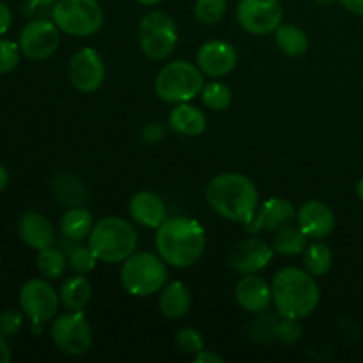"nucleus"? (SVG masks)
<instances>
[{
    "label": "nucleus",
    "mask_w": 363,
    "mask_h": 363,
    "mask_svg": "<svg viewBox=\"0 0 363 363\" xmlns=\"http://www.w3.org/2000/svg\"><path fill=\"white\" fill-rule=\"evenodd\" d=\"M130 216L133 222L138 225L145 227V229H158L163 222L167 220V206L160 195L155 191L142 190L137 191L133 197L130 199Z\"/></svg>",
    "instance_id": "nucleus-19"
},
{
    "label": "nucleus",
    "mask_w": 363,
    "mask_h": 363,
    "mask_svg": "<svg viewBox=\"0 0 363 363\" xmlns=\"http://www.w3.org/2000/svg\"><path fill=\"white\" fill-rule=\"evenodd\" d=\"M92 227H94V216L89 209L77 206V208H69L62 216H60L59 229L64 238L73 241H84L87 240L91 234Z\"/></svg>",
    "instance_id": "nucleus-23"
},
{
    "label": "nucleus",
    "mask_w": 363,
    "mask_h": 363,
    "mask_svg": "<svg viewBox=\"0 0 363 363\" xmlns=\"http://www.w3.org/2000/svg\"><path fill=\"white\" fill-rule=\"evenodd\" d=\"M177 25L169 13L149 11L138 23V45L145 57L163 60L177 45Z\"/></svg>",
    "instance_id": "nucleus-8"
},
{
    "label": "nucleus",
    "mask_w": 363,
    "mask_h": 363,
    "mask_svg": "<svg viewBox=\"0 0 363 363\" xmlns=\"http://www.w3.org/2000/svg\"><path fill=\"white\" fill-rule=\"evenodd\" d=\"M206 126H208V121L202 110L188 105L186 101L177 103L169 116V128L183 137H199L204 133Z\"/></svg>",
    "instance_id": "nucleus-21"
},
{
    "label": "nucleus",
    "mask_w": 363,
    "mask_h": 363,
    "mask_svg": "<svg viewBox=\"0 0 363 363\" xmlns=\"http://www.w3.org/2000/svg\"><path fill=\"white\" fill-rule=\"evenodd\" d=\"M158 307L165 318L181 319L188 314L191 307V296L188 287L179 280H172L163 286L160 291Z\"/></svg>",
    "instance_id": "nucleus-22"
},
{
    "label": "nucleus",
    "mask_w": 363,
    "mask_h": 363,
    "mask_svg": "<svg viewBox=\"0 0 363 363\" xmlns=\"http://www.w3.org/2000/svg\"><path fill=\"white\" fill-rule=\"evenodd\" d=\"M296 208L287 199L273 197L261 206L259 211L247 222V230L250 234L259 233H279L284 227L291 225L296 218Z\"/></svg>",
    "instance_id": "nucleus-15"
},
{
    "label": "nucleus",
    "mask_w": 363,
    "mask_h": 363,
    "mask_svg": "<svg viewBox=\"0 0 363 363\" xmlns=\"http://www.w3.org/2000/svg\"><path fill=\"white\" fill-rule=\"evenodd\" d=\"M275 250L266 240L257 236H250L240 241L230 254V266L240 275H252L272 262Z\"/></svg>",
    "instance_id": "nucleus-14"
},
{
    "label": "nucleus",
    "mask_w": 363,
    "mask_h": 363,
    "mask_svg": "<svg viewBox=\"0 0 363 363\" xmlns=\"http://www.w3.org/2000/svg\"><path fill=\"white\" fill-rule=\"evenodd\" d=\"M280 319V314L279 318L277 315H272V314H266L262 315L261 319H259L257 323H255V339L259 340H275V330H277V323H279Z\"/></svg>",
    "instance_id": "nucleus-37"
},
{
    "label": "nucleus",
    "mask_w": 363,
    "mask_h": 363,
    "mask_svg": "<svg viewBox=\"0 0 363 363\" xmlns=\"http://www.w3.org/2000/svg\"><path fill=\"white\" fill-rule=\"evenodd\" d=\"M60 298L55 287L45 279H30L20 289V307L21 312L30 319L34 325L55 319L59 311Z\"/></svg>",
    "instance_id": "nucleus-10"
},
{
    "label": "nucleus",
    "mask_w": 363,
    "mask_h": 363,
    "mask_svg": "<svg viewBox=\"0 0 363 363\" xmlns=\"http://www.w3.org/2000/svg\"><path fill=\"white\" fill-rule=\"evenodd\" d=\"M28 2H30L32 6L45 7V6H53V4H55L57 0H28Z\"/></svg>",
    "instance_id": "nucleus-44"
},
{
    "label": "nucleus",
    "mask_w": 363,
    "mask_h": 363,
    "mask_svg": "<svg viewBox=\"0 0 363 363\" xmlns=\"http://www.w3.org/2000/svg\"><path fill=\"white\" fill-rule=\"evenodd\" d=\"M298 227L308 236V240H326L335 229V215L332 208L321 201H308L298 209Z\"/></svg>",
    "instance_id": "nucleus-17"
},
{
    "label": "nucleus",
    "mask_w": 363,
    "mask_h": 363,
    "mask_svg": "<svg viewBox=\"0 0 363 363\" xmlns=\"http://www.w3.org/2000/svg\"><path fill=\"white\" fill-rule=\"evenodd\" d=\"M303 335V328L300 325V319L293 318H282L280 315L279 323H277L275 330V340L286 344V346H293Z\"/></svg>",
    "instance_id": "nucleus-33"
},
{
    "label": "nucleus",
    "mask_w": 363,
    "mask_h": 363,
    "mask_svg": "<svg viewBox=\"0 0 363 363\" xmlns=\"http://www.w3.org/2000/svg\"><path fill=\"white\" fill-rule=\"evenodd\" d=\"M23 328V314L14 308H7L0 314V333L4 337H14Z\"/></svg>",
    "instance_id": "nucleus-36"
},
{
    "label": "nucleus",
    "mask_w": 363,
    "mask_h": 363,
    "mask_svg": "<svg viewBox=\"0 0 363 363\" xmlns=\"http://www.w3.org/2000/svg\"><path fill=\"white\" fill-rule=\"evenodd\" d=\"M52 340L62 353L82 357L92 346V328L85 319L84 311H67L55 318L52 325Z\"/></svg>",
    "instance_id": "nucleus-9"
},
{
    "label": "nucleus",
    "mask_w": 363,
    "mask_h": 363,
    "mask_svg": "<svg viewBox=\"0 0 363 363\" xmlns=\"http://www.w3.org/2000/svg\"><path fill=\"white\" fill-rule=\"evenodd\" d=\"M227 13V0H197L194 16L202 25H216Z\"/></svg>",
    "instance_id": "nucleus-32"
},
{
    "label": "nucleus",
    "mask_w": 363,
    "mask_h": 363,
    "mask_svg": "<svg viewBox=\"0 0 363 363\" xmlns=\"http://www.w3.org/2000/svg\"><path fill=\"white\" fill-rule=\"evenodd\" d=\"M206 201L222 218L247 223L257 211L259 191L250 177L238 172H223L209 181Z\"/></svg>",
    "instance_id": "nucleus-2"
},
{
    "label": "nucleus",
    "mask_w": 363,
    "mask_h": 363,
    "mask_svg": "<svg viewBox=\"0 0 363 363\" xmlns=\"http://www.w3.org/2000/svg\"><path fill=\"white\" fill-rule=\"evenodd\" d=\"M177 347H179L183 353L186 354H197L199 351L204 350V339H202L201 332L191 326H186V328H181L176 335Z\"/></svg>",
    "instance_id": "nucleus-34"
},
{
    "label": "nucleus",
    "mask_w": 363,
    "mask_h": 363,
    "mask_svg": "<svg viewBox=\"0 0 363 363\" xmlns=\"http://www.w3.org/2000/svg\"><path fill=\"white\" fill-rule=\"evenodd\" d=\"M236 20L248 34L264 35L282 25L284 7L280 0H240Z\"/></svg>",
    "instance_id": "nucleus-11"
},
{
    "label": "nucleus",
    "mask_w": 363,
    "mask_h": 363,
    "mask_svg": "<svg viewBox=\"0 0 363 363\" xmlns=\"http://www.w3.org/2000/svg\"><path fill=\"white\" fill-rule=\"evenodd\" d=\"M7 184H9V170L4 165H0V194L6 190Z\"/></svg>",
    "instance_id": "nucleus-43"
},
{
    "label": "nucleus",
    "mask_w": 363,
    "mask_h": 363,
    "mask_svg": "<svg viewBox=\"0 0 363 363\" xmlns=\"http://www.w3.org/2000/svg\"><path fill=\"white\" fill-rule=\"evenodd\" d=\"M18 233L21 241L34 250H41L55 243V227L41 213H23L18 222Z\"/></svg>",
    "instance_id": "nucleus-20"
},
{
    "label": "nucleus",
    "mask_w": 363,
    "mask_h": 363,
    "mask_svg": "<svg viewBox=\"0 0 363 363\" xmlns=\"http://www.w3.org/2000/svg\"><path fill=\"white\" fill-rule=\"evenodd\" d=\"M38 269L45 279L50 280H55L64 277L66 269L69 268L67 266V257H66V252L62 248H57V247H46L38 250Z\"/></svg>",
    "instance_id": "nucleus-28"
},
{
    "label": "nucleus",
    "mask_w": 363,
    "mask_h": 363,
    "mask_svg": "<svg viewBox=\"0 0 363 363\" xmlns=\"http://www.w3.org/2000/svg\"><path fill=\"white\" fill-rule=\"evenodd\" d=\"M165 131H167L165 124L155 121V123H149L147 126L142 130L140 138L145 142V144H158V142L163 140V137H165Z\"/></svg>",
    "instance_id": "nucleus-38"
},
{
    "label": "nucleus",
    "mask_w": 363,
    "mask_h": 363,
    "mask_svg": "<svg viewBox=\"0 0 363 363\" xmlns=\"http://www.w3.org/2000/svg\"><path fill=\"white\" fill-rule=\"evenodd\" d=\"M69 82L77 91L84 94L96 92L105 82V64L101 55L91 46L78 50L67 66Z\"/></svg>",
    "instance_id": "nucleus-12"
},
{
    "label": "nucleus",
    "mask_w": 363,
    "mask_h": 363,
    "mask_svg": "<svg viewBox=\"0 0 363 363\" xmlns=\"http://www.w3.org/2000/svg\"><path fill=\"white\" fill-rule=\"evenodd\" d=\"M53 191H55V197L69 208H77L87 197L84 183L71 174H62V176L57 177L53 181Z\"/></svg>",
    "instance_id": "nucleus-29"
},
{
    "label": "nucleus",
    "mask_w": 363,
    "mask_h": 363,
    "mask_svg": "<svg viewBox=\"0 0 363 363\" xmlns=\"http://www.w3.org/2000/svg\"><path fill=\"white\" fill-rule=\"evenodd\" d=\"M201 99L208 108L215 110V112H222L233 101V92L223 82H209L202 87Z\"/></svg>",
    "instance_id": "nucleus-31"
},
{
    "label": "nucleus",
    "mask_w": 363,
    "mask_h": 363,
    "mask_svg": "<svg viewBox=\"0 0 363 363\" xmlns=\"http://www.w3.org/2000/svg\"><path fill=\"white\" fill-rule=\"evenodd\" d=\"M357 194H358V199L363 202V177L358 181V184H357Z\"/></svg>",
    "instance_id": "nucleus-46"
},
{
    "label": "nucleus",
    "mask_w": 363,
    "mask_h": 363,
    "mask_svg": "<svg viewBox=\"0 0 363 363\" xmlns=\"http://www.w3.org/2000/svg\"><path fill=\"white\" fill-rule=\"evenodd\" d=\"M204 87V73L197 64L188 60H174L162 67L155 80V92L165 103H184L201 94Z\"/></svg>",
    "instance_id": "nucleus-6"
},
{
    "label": "nucleus",
    "mask_w": 363,
    "mask_h": 363,
    "mask_svg": "<svg viewBox=\"0 0 363 363\" xmlns=\"http://www.w3.org/2000/svg\"><path fill=\"white\" fill-rule=\"evenodd\" d=\"M13 354H11V347L9 342H7V337H4L0 333V363H9Z\"/></svg>",
    "instance_id": "nucleus-42"
},
{
    "label": "nucleus",
    "mask_w": 363,
    "mask_h": 363,
    "mask_svg": "<svg viewBox=\"0 0 363 363\" xmlns=\"http://www.w3.org/2000/svg\"><path fill=\"white\" fill-rule=\"evenodd\" d=\"M155 245L158 255L172 268L197 264L206 250V230L201 222L188 216L167 218L156 229Z\"/></svg>",
    "instance_id": "nucleus-1"
},
{
    "label": "nucleus",
    "mask_w": 363,
    "mask_h": 363,
    "mask_svg": "<svg viewBox=\"0 0 363 363\" xmlns=\"http://www.w3.org/2000/svg\"><path fill=\"white\" fill-rule=\"evenodd\" d=\"M60 248L66 252L67 266H69L71 272L77 273V275H87V273L94 272L96 264H98V257L89 248V245H82V241H73L66 238Z\"/></svg>",
    "instance_id": "nucleus-27"
},
{
    "label": "nucleus",
    "mask_w": 363,
    "mask_h": 363,
    "mask_svg": "<svg viewBox=\"0 0 363 363\" xmlns=\"http://www.w3.org/2000/svg\"><path fill=\"white\" fill-rule=\"evenodd\" d=\"M333 264V254L325 243L314 241L307 245L303 252V266L312 277H323L330 272Z\"/></svg>",
    "instance_id": "nucleus-30"
},
{
    "label": "nucleus",
    "mask_w": 363,
    "mask_h": 363,
    "mask_svg": "<svg viewBox=\"0 0 363 363\" xmlns=\"http://www.w3.org/2000/svg\"><path fill=\"white\" fill-rule=\"evenodd\" d=\"M308 245V236L300 229L298 225H287L284 229H280L275 234L272 241V247L275 250V254L279 255H287V257H293V255H301L305 252Z\"/></svg>",
    "instance_id": "nucleus-26"
},
{
    "label": "nucleus",
    "mask_w": 363,
    "mask_h": 363,
    "mask_svg": "<svg viewBox=\"0 0 363 363\" xmlns=\"http://www.w3.org/2000/svg\"><path fill=\"white\" fill-rule=\"evenodd\" d=\"M314 2H318V4H321V6H330V4H333V2H337V0H314Z\"/></svg>",
    "instance_id": "nucleus-47"
},
{
    "label": "nucleus",
    "mask_w": 363,
    "mask_h": 363,
    "mask_svg": "<svg viewBox=\"0 0 363 363\" xmlns=\"http://www.w3.org/2000/svg\"><path fill=\"white\" fill-rule=\"evenodd\" d=\"M197 66L211 78H222L238 66V52L230 43L208 41L199 48Z\"/></svg>",
    "instance_id": "nucleus-16"
},
{
    "label": "nucleus",
    "mask_w": 363,
    "mask_h": 363,
    "mask_svg": "<svg viewBox=\"0 0 363 363\" xmlns=\"http://www.w3.org/2000/svg\"><path fill=\"white\" fill-rule=\"evenodd\" d=\"M138 4H142V6H158L162 0H137Z\"/></svg>",
    "instance_id": "nucleus-45"
},
{
    "label": "nucleus",
    "mask_w": 363,
    "mask_h": 363,
    "mask_svg": "<svg viewBox=\"0 0 363 363\" xmlns=\"http://www.w3.org/2000/svg\"><path fill=\"white\" fill-rule=\"evenodd\" d=\"M169 282L167 262L152 252H135L121 268V286L128 294L147 298L160 293Z\"/></svg>",
    "instance_id": "nucleus-5"
},
{
    "label": "nucleus",
    "mask_w": 363,
    "mask_h": 363,
    "mask_svg": "<svg viewBox=\"0 0 363 363\" xmlns=\"http://www.w3.org/2000/svg\"><path fill=\"white\" fill-rule=\"evenodd\" d=\"M52 20L59 30L73 38H85L101 28L103 9L98 0H57Z\"/></svg>",
    "instance_id": "nucleus-7"
},
{
    "label": "nucleus",
    "mask_w": 363,
    "mask_h": 363,
    "mask_svg": "<svg viewBox=\"0 0 363 363\" xmlns=\"http://www.w3.org/2000/svg\"><path fill=\"white\" fill-rule=\"evenodd\" d=\"M92 296V286L85 275H77L69 277L62 282L59 289V298L62 307H66L67 311H84L85 305L89 303Z\"/></svg>",
    "instance_id": "nucleus-24"
},
{
    "label": "nucleus",
    "mask_w": 363,
    "mask_h": 363,
    "mask_svg": "<svg viewBox=\"0 0 363 363\" xmlns=\"http://www.w3.org/2000/svg\"><path fill=\"white\" fill-rule=\"evenodd\" d=\"M60 43L59 27L48 20H32L20 34V48L32 60H45L57 52Z\"/></svg>",
    "instance_id": "nucleus-13"
},
{
    "label": "nucleus",
    "mask_w": 363,
    "mask_h": 363,
    "mask_svg": "<svg viewBox=\"0 0 363 363\" xmlns=\"http://www.w3.org/2000/svg\"><path fill=\"white\" fill-rule=\"evenodd\" d=\"M275 43L287 57H301L308 50V35L298 25H280L275 30Z\"/></svg>",
    "instance_id": "nucleus-25"
},
{
    "label": "nucleus",
    "mask_w": 363,
    "mask_h": 363,
    "mask_svg": "<svg viewBox=\"0 0 363 363\" xmlns=\"http://www.w3.org/2000/svg\"><path fill=\"white\" fill-rule=\"evenodd\" d=\"M11 23H13V13H11L7 4L0 2V35H4L9 30Z\"/></svg>",
    "instance_id": "nucleus-39"
},
{
    "label": "nucleus",
    "mask_w": 363,
    "mask_h": 363,
    "mask_svg": "<svg viewBox=\"0 0 363 363\" xmlns=\"http://www.w3.org/2000/svg\"><path fill=\"white\" fill-rule=\"evenodd\" d=\"M194 360H195V363H223V358L220 357L218 353H215V351H209V350L199 351V353L194 357Z\"/></svg>",
    "instance_id": "nucleus-40"
},
{
    "label": "nucleus",
    "mask_w": 363,
    "mask_h": 363,
    "mask_svg": "<svg viewBox=\"0 0 363 363\" xmlns=\"http://www.w3.org/2000/svg\"><path fill=\"white\" fill-rule=\"evenodd\" d=\"M87 245L98 261L117 264L137 252L138 234L133 223L121 216H105L94 223Z\"/></svg>",
    "instance_id": "nucleus-4"
},
{
    "label": "nucleus",
    "mask_w": 363,
    "mask_h": 363,
    "mask_svg": "<svg viewBox=\"0 0 363 363\" xmlns=\"http://www.w3.org/2000/svg\"><path fill=\"white\" fill-rule=\"evenodd\" d=\"M20 45L9 39H0V74L11 73L20 64Z\"/></svg>",
    "instance_id": "nucleus-35"
},
{
    "label": "nucleus",
    "mask_w": 363,
    "mask_h": 363,
    "mask_svg": "<svg viewBox=\"0 0 363 363\" xmlns=\"http://www.w3.org/2000/svg\"><path fill=\"white\" fill-rule=\"evenodd\" d=\"M272 298L277 314L282 318L303 319L318 308L321 291L307 269L287 266L273 277Z\"/></svg>",
    "instance_id": "nucleus-3"
},
{
    "label": "nucleus",
    "mask_w": 363,
    "mask_h": 363,
    "mask_svg": "<svg viewBox=\"0 0 363 363\" xmlns=\"http://www.w3.org/2000/svg\"><path fill=\"white\" fill-rule=\"evenodd\" d=\"M234 296L243 311L252 312V314H262L273 303L272 284H268L255 273L243 275V279L236 284Z\"/></svg>",
    "instance_id": "nucleus-18"
},
{
    "label": "nucleus",
    "mask_w": 363,
    "mask_h": 363,
    "mask_svg": "<svg viewBox=\"0 0 363 363\" xmlns=\"http://www.w3.org/2000/svg\"><path fill=\"white\" fill-rule=\"evenodd\" d=\"M342 4L344 9H347L350 13L363 16V0H339Z\"/></svg>",
    "instance_id": "nucleus-41"
}]
</instances>
